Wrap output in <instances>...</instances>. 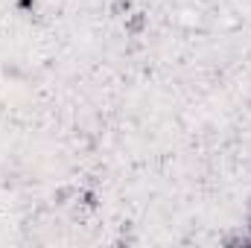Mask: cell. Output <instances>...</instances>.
Masks as SVG:
<instances>
[{"label": "cell", "instance_id": "obj_6", "mask_svg": "<svg viewBox=\"0 0 251 248\" xmlns=\"http://www.w3.org/2000/svg\"><path fill=\"white\" fill-rule=\"evenodd\" d=\"M76 198H79V204H85L88 210H94V207L100 204V196H97L94 190H79V196H76Z\"/></svg>", "mask_w": 251, "mask_h": 248}, {"label": "cell", "instance_id": "obj_3", "mask_svg": "<svg viewBox=\"0 0 251 248\" xmlns=\"http://www.w3.org/2000/svg\"><path fill=\"white\" fill-rule=\"evenodd\" d=\"M3 76H6V79H15V82H26L29 73H24V67H18L15 62H9V64H3Z\"/></svg>", "mask_w": 251, "mask_h": 248}, {"label": "cell", "instance_id": "obj_2", "mask_svg": "<svg viewBox=\"0 0 251 248\" xmlns=\"http://www.w3.org/2000/svg\"><path fill=\"white\" fill-rule=\"evenodd\" d=\"M76 196H79V187L76 184H62V187L53 190V204H56V207H64V204H70Z\"/></svg>", "mask_w": 251, "mask_h": 248}, {"label": "cell", "instance_id": "obj_4", "mask_svg": "<svg viewBox=\"0 0 251 248\" xmlns=\"http://www.w3.org/2000/svg\"><path fill=\"white\" fill-rule=\"evenodd\" d=\"M0 184L6 187V190H18L24 181H21V173L18 170H3V181Z\"/></svg>", "mask_w": 251, "mask_h": 248}, {"label": "cell", "instance_id": "obj_5", "mask_svg": "<svg viewBox=\"0 0 251 248\" xmlns=\"http://www.w3.org/2000/svg\"><path fill=\"white\" fill-rule=\"evenodd\" d=\"M131 12V0H114L111 6H108V15L111 18H126Z\"/></svg>", "mask_w": 251, "mask_h": 248}, {"label": "cell", "instance_id": "obj_1", "mask_svg": "<svg viewBox=\"0 0 251 248\" xmlns=\"http://www.w3.org/2000/svg\"><path fill=\"white\" fill-rule=\"evenodd\" d=\"M146 24H149V15H146V12H140V9H137V12L131 9V12L123 18V32H126V35H131V38H137V35H143V32H146Z\"/></svg>", "mask_w": 251, "mask_h": 248}, {"label": "cell", "instance_id": "obj_7", "mask_svg": "<svg viewBox=\"0 0 251 248\" xmlns=\"http://www.w3.org/2000/svg\"><path fill=\"white\" fill-rule=\"evenodd\" d=\"M35 6H38V0H18V12H35Z\"/></svg>", "mask_w": 251, "mask_h": 248}]
</instances>
